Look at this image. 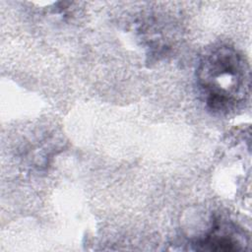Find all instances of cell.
I'll list each match as a JSON object with an SVG mask.
<instances>
[{"label": "cell", "mask_w": 252, "mask_h": 252, "mask_svg": "<svg viewBox=\"0 0 252 252\" xmlns=\"http://www.w3.org/2000/svg\"><path fill=\"white\" fill-rule=\"evenodd\" d=\"M197 79L207 106L227 113L245 102L250 91V68L246 58L228 44L208 49L202 56Z\"/></svg>", "instance_id": "1"}, {"label": "cell", "mask_w": 252, "mask_h": 252, "mask_svg": "<svg viewBox=\"0 0 252 252\" xmlns=\"http://www.w3.org/2000/svg\"><path fill=\"white\" fill-rule=\"evenodd\" d=\"M248 239L245 233L231 222H217L211 231L194 243L201 251H242L246 249Z\"/></svg>", "instance_id": "2"}]
</instances>
